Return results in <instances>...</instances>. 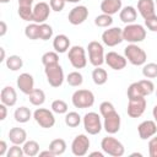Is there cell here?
<instances>
[{"mask_svg":"<svg viewBox=\"0 0 157 157\" xmlns=\"http://www.w3.org/2000/svg\"><path fill=\"white\" fill-rule=\"evenodd\" d=\"M155 4H156V5H157V0H155Z\"/></svg>","mask_w":157,"mask_h":157,"instance_id":"cell-57","label":"cell"},{"mask_svg":"<svg viewBox=\"0 0 157 157\" xmlns=\"http://www.w3.org/2000/svg\"><path fill=\"white\" fill-rule=\"evenodd\" d=\"M13 118H15V120H16L17 123L23 124V123H27V121L32 118V112H31L29 108L22 105V107L16 108V110H15V113H13Z\"/></svg>","mask_w":157,"mask_h":157,"instance_id":"cell-26","label":"cell"},{"mask_svg":"<svg viewBox=\"0 0 157 157\" xmlns=\"http://www.w3.org/2000/svg\"><path fill=\"white\" fill-rule=\"evenodd\" d=\"M137 132H139V137L141 140L151 139L153 135L157 134V123L155 120H145L139 124Z\"/></svg>","mask_w":157,"mask_h":157,"instance_id":"cell-17","label":"cell"},{"mask_svg":"<svg viewBox=\"0 0 157 157\" xmlns=\"http://www.w3.org/2000/svg\"><path fill=\"white\" fill-rule=\"evenodd\" d=\"M90 156H98V157H103V153L102 152H98V151H94V152H91Z\"/></svg>","mask_w":157,"mask_h":157,"instance_id":"cell-53","label":"cell"},{"mask_svg":"<svg viewBox=\"0 0 157 157\" xmlns=\"http://www.w3.org/2000/svg\"><path fill=\"white\" fill-rule=\"evenodd\" d=\"M88 17V9L83 5H78V6H75L74 9L70 10L69 15H67V20L71 25L74 26H77V25H81L83 23Z\"/></svg>","mask_w":157,"mask_h":157,"instance_id":"cell-15","label":"cell"},{"mask_svg":"<svg viewBox=\"0 0 157 157\" xmlns=\"http://www.w3.org/2000/svg\"><path fill=\"white\" fill-rule=\"evenodd\" d=\"M142 75L146 78H155L157 77V64L156 63H147L142 66Z\"/></svg>","mask_w":157,"mask_h":157,"instance_id":"cell-36","label":"cell"},{"mask_svg":"<svg viewBox=\"0 0 157 157\" xmlns=\"http://www.w3.org/2000/svg\"><path fill=\"white\" fill-rule=\"evenodd\" d=\"M23 155H25L23 148L20 147V145H13V146H11V147L9 148V151H7V153H6L7 157H22Z\"/></svg>","mask_w":157,"mask_h":157,"instance_id":"cell-42","label":"cell"},{"mask_svg":"<svg viewBox=\"0 0 157 157\" xmlns=\"http://www.w3.org/2000/svg\"><path fill=\"white\" fill-rule=\"evenodd\" d=\"M67 59L75 69H83L87 65L86 50L81 45H74L69 49Z\"/></svg>","mask_w":157,"mask_h":157,"instance_id":"cell-9","label":"cell"},{"mask_svg":"<svg viewBox=\"0 0 157 157\" xmlns=\"http://www.w3.org/2000/svg\"><path fill=\"white\" fill-rule=\"evenodd\" d=\"M124 56L134 66H141V65L146 64V60H147L146 52L142 48H140L137 44H134V43H130L129 45L125 47Z\"/></svg>","mask_w":157,"mask_h":157,"instance_id":"cell-2","label":"cell"},{"mask_svg":"<svg viewBox=\"0 0 157 157\" xmlns=\"http://www.w3.org/2000/svg\"><path fill=\"white\" fill-rule=\"evenodd\" d=\"M50 5L44 2V1H40L38 4L34 5L33 7V18H32V22H36V23H44L45 20H48L49 15H50Z\"/></svg>","mask_w":157,"mask_h":157,"instance_id":"cell-16","label":"cell"},{"mask_svg":"<svg viewBox=\"0 0 157 157\" xmlns=\"http://www.w3.org/2000/svg\"><path fill=\"white\" fill-rule=\"evenodd\" d=\"M34 0H18V6H32Z\"/></svg>","mask_w":157,"mask_h":157,"instance_id":"cell-49","label":"cell"},{"mask_svg":"<svg viewBox=\"0 0 157 157\" xmlns=\"http://www.w3.org/2000/svg\"><path fill=\"white\" fill-rule=\"evenodd\" d=\"M65 0H49V5H50V9L55 12H60L63 11L64 6H65Z\"/></svg>","mask_w":157,"mask_h":157,"instance_id":"cell-44","label":"cell"},{"mask_svg":"<svg viewBox=\"0 0 157 157\" xmlns=\"http://www.w3.org/2000/svg\"><path fill=\"white\" fill-rule=\"evenodd\" d=\"M81 123V117L77 112H69L65 115V124L69 128H76Z\"/></svg>","mask_w":157,"mask_h":157,"instance_id":"cell-35","label":"cell"},{"mask_svg":"<svg viewBox=\"0 0 157 157\" xmlns=\"http://www.w3.org/2000/svg\"><path fill=\"white\" fill-rule=\"evenodd\" d=\"M23 152L26 156L28 157H34L39 153V144L34 140H29V141H26L23 144Z\"/></svg>","mask_w":157,"mask_h":157,"instance_id":"cell-30","label":"cell"},{"mask_svg":"<svg viewBox=\"0 0 157 157\" xmlns=\"http://www.w3.org/2000/svg\"><path fill=\"white\" fill-rule=\"evenodd\" d=\"M145 25H146V27H147L151 32H157V15L146 18V20H145Z\"/></svg>","mask_w":157,"mask_h":157,"instance_id":"cell-45","label":"cell"},{"mask_svg":"<svg viewBox=\"0 0 157 157\" xmlns=\"http://www.w3.org/2000/svg\"><path fill=\"white\" fill-rule=\"evenodd\" d=\"M83 128L86 130V132H88L90 135H97L101 132L103 124L101 120V117L98 113L96 112H88L83 115Z\"/></svg>","mask_w":157,"mask_h":157,"instance_id":"cell-8","label":"cell"},{"mask_svg":"<svg viewBox=\"0 0 157 157\" xmlns=\"http://www.w3.org/2000/svg\"><path fill=\"white\" fill-rule=\"evenodd\" d=\"M87 52H88V60L94 67L101 66L105 63L104 49L99 42H97V40L90 42L87 45Z\"/></svg>","mask_w":157,"mask_h":157,"instance_id":"cell-7","label":"cell"},{"mask_svg":"<svg viewBox=\"0 0 157 157\" xmlns=\"http://www.w3.org/2000/svg\"><path fill=\"white\" fill-rule=\"evenodd\" d=\"M101 148L104 153L113 156V157H120L125 153V147L124 145L117 140L113 136H105L101 141Z\"/></svg>","mask_w":157,"mask_h":157,"instance_id":"cell-4","label":"cell"},{"mask_svg":"<svg viewBox=\"0 0 157 157\" xmlns=\"http://www.w3.org/2000/svg\"><path fill=\"white\" fill-rule=\"evenodd\" d=\"M152 115H153V118H155V121L157 123V104L153 107V109H152Z\"/></svg>","mask_w":157,"mask_h":157,"instance_id":"cell-51","label":"cell"},{"mask_svg":"<svg viewBox=\"0 0 157 157\" xmlns=\"http://www.w3.org/2000/svg\"><path fill=\"white\" fill-rule=\"evenodd\" d=\"M123 40V29L119 27H110L102 33V42L107 47H115Z\"/></svg>","mask_w":157,"mask_h":157,"instance_id":"cell-11","label":"cell"},{"mask_svg":"<svg viewBox=\"0 0 157 157\" xmlns=\"http://www.w3.org/2000/svg\"><path fill=\"white\" fill-rule=\"evenodd\" d=\"M114 110H115V108H114V105H113L112 102L104 101V102H102V103L99 104V113H101V115H102L103 118H104L105 115H108L109 113L114 112Z\"/></svg>","mask_w":157,"mask_h":157,"instance_id":"cell-41","label":"cell"},{"mask_svg":"<svg viewBox=\"0 0 157 157\" xmlns=\"http://www.w3.org/2000/svg\"><path fill=\"white\" fill-rule=\"evenodd\" d=\"M92 80L97 86H102L107 82L108 80V74L104 69H102L101 66H97L96 69H93L92 71Z\"/></svg>","mask_w":157,"mask_h":157,"instance_id":"cell-29","label":"cell"},{"mask_svg":"<svg viewBox=\"0 0 157 157\" xmlns=\"http://www.w3.org/2000/svg\"><path fill=\"white\" fill-rule=\"evenodd\" d=\"M9 139L13 145H22L27 141V132L22 128H11L9 131Z\"/></svg>","mask_w":157,"mask_h":157,"instance_id":"cell-24","label":"cell"},{"mask_svg":"<svg viewBox=\"0 0 157 157\" xmlns=\"http://www.w3.org/2000/svg\"><path fill=\"white\" fill-rule=\"evenodd\" d=\"M120 125H121V119H120V115H119L115 110L104 117L103 128H104V130H105L109 135L117 134V132L120 130Z\"/></svg>","mask_w":157,"mask_h":157,"instance_id":"cell-14","label":"cell"},{"mask_svg":"<svg viewBox=\"0 0 157 157\" xmlns=\"http://www.w3.org/2000/svg\"><path fill=\"white\" fill-rule=\"evenodd\" d=\"M136 17H137V11L134 6H125L119 12V18L125 25L134 23L136 21Z\"/></svg>","mask_w":157,"mask_h":157,"instance_id":"cell-25","label":"cell"},{"mask_svg":"<svg viewBox=\"0 0 157 157\" xmlns=\"http://www.w3.org/2000/svg\"><path fill=\"white\" fill-rule=\"evenodd\" d=\"M39 156H49V157H53L54 153H53L50 150H47V151H42V152H39Z\"/></svg>","mask_w":157,"mask_h":157,"instance_id":"cell-50","label":"cell"},{"mask_svg":"<svg viewBox=\"0 0 157 157\" xmlns=\"http://www.w3.org/2000/svg\"><path fill=\"white\" fill-rule=\"evenodd\" d=\"M0 99H1V103L6 104L7 107L15 105L16 102H17V93H16L15 88L11 87V86H5V87L1 90Z\"/></svg>","mask_w":157,"mask_h":157,"instance_id":"cell-21","label":"cell"},{"mask_svg":"<svg viewBox=\"0 0 157 157\" xmlns=\"http://www.w3.org/2000/svg\"><path fill=\"white\" fill-rule=\"evenodd\" d=\"M7 144L4 141V140H1L0 141V156H4V155H6L7 153Z\"/></svg>","mask_w":157,"mask_h":157,"instance_id":"cell-47","label":"cell"},{"mask_svg":"<svg viewBox=\"0 0 157 157\" xmlns=\"http://www.w3.org/2000/svg\"><path fill=\"white\" fill-rule=\"evenodd\" d=\"M67 103L63 99H55L52 102V110L56 114H65L67 113Z\"/></svg>","mask_w":157,"mask_h":157,"instance_id":"cell-39","label":"cell"},{"mask_svg":"<svg viewBox=\"0 0 157 157\" xmlns=\"http://www.w3.org/2000/svg\"><path fill=\"white\" fill-rule=\"evenodd\" d=\"M16 83H17V87L20 88V91L25 94H29L33 90H34V80H33V76L28 72H23L21 74L17 80H16Z\"/></svg>","mask_w":157,"mask_h":157,"instance_id":"cell-19","label":"cell"},{"mask_svg":"<svg viewBox=\"0 0 157 157\" xmlns=\"http://www.w3.org/2000/svg\"><path fill=\"white\" fill-rule=\"evenodd\" d=\"M148 155L150 157H157V136L153 135L148 141Z\"/></svg>","mask_w":157,"mask_h":157,"instance_id":"cell-43","label":"cell"},{"mask_svg":"<svg viewBox=\"0 0 157 157\" xmlns=\"http://www.w3.org/2000/svg\"><path fill=\"white\" fill-rule=\"evenodd\" d=\"M53 37V28L48 23H39V39L48 40Z\"/></svg>","mask_w":157,"mask_h":157,"instance_id":"cell-38","label":"cell"},{"mask_svg":"<svg viewBox=\"0 0 157 157\" xmlns=\"http://www.w3.org/2000/svg\"><path fill=\"white\" fill-rule=\"evenodd\" d=\"M155 91V85L151 80H140L137 82H132L126 91L128 99L137 98V97H146L150 96Z\"/></svg>","mask_w":157,"mask_h":157,"instance_id":"cell-1","label":"cell"},{"mask_svg":"<svg viewBox=\"0 0 157 157\" xmlns=\"http://www.w3.org/2000/svg\"><path fill=\"white\" fill-rule=\"evenodd\" d=\"M66 82L71 86V87H78L82 85L83 82V76L81 72L78 71H72L66 76Z\"/></svg>","mask_w":157,"mask_h":157,"instance_id":"cell-33","label":"cell"},{"mask_svg":"<svg viewBox=\"0 0 157 157\" xmlns=\"http://www.w3.org/2000/svg\"><path fill=\"white\" fill-rule=\"evenodd\" d=\"M155 1L153 0H139L137 1V10L140 12V15L144 17V20L155 16Z\"/></svg>","mask_w":157,"mask_h":157,"instance_id":"cell-20","label":"cell"},{"mask_svg":"<svg viewBox=\"0 0 157 157\" xmlns=\"http://www.w3.org/2000/svg\"><path fill=\"white\" fill-rule=\"evenodd\" d=\"M66 2H72V4H76V2H78L80 0H65Z\"/></svg>","mask_w":157,"mask_h":157,"instance_id":"cell-54","label":"cell"},{"mask_svg":"<svg viewBox=\"0 0 157 157\" xmlns=\"http://www.w3.org/2000/svg\"><path fill=\"white\" fill-rule=\"evenodd\" d=\"M5 64H6L7 69H10L11 71H17L23 66V60L18 55H10L5 60Z\"/></svg>","mask_w":157,"mask_h":157,"instance_id":"cell-31","label":"cell"},{"mask_svg":"<svg viewBox=\"0 0 157 157\" xmlns=\"http://www.w3.org/2000/svg\"><path fill=\"white\" fill-rule=\"evenodd\" d=\"M58 63H59V55L56 52H47L42 55V64L44 66L58 64Z\"/></svg>","mask_w":157,"mask_h":157,"instance_id":"cell-37","label":"cell"},{"mask_svg":"<svg viewBox=\"0 0 157 157\" xmlns=\"http://www.w3.org/2000/svg\"><path fill=\"white\" fill-rule=\"evenodd\" d=\"M66 142L64 139H54L49 144V150L54 153V156H60L66 151Z\"/></svg>","mask_w":157,"mask_h":157,"instance_id":"cell-28","label":"cell"},{"mask_svg":"<svg viewBox=\"0 0 157 157\" xmlns=\"http://www.w3.org/2000/svg\"><path fill=\"white\" fill-rule=\"evenodd\" d=\"M71 102L75 108L86 109L93 105L94 103V94L90 90H77L72 93Z\"/></svg>","mask_w":157,"mask_h":157,"instance_id":"cell-5","label":"cell"},{"mask_svg":"<svg viewBox=\"0 0 157 157\" xmlns=\"http://www.w3.org/2000/svg\"><path fill=\"white\" fill-rule=\"evenodd\" d=\"M90 145H91V142H90L88 136L85 134H80L71 142V152H72V155H75L77 157H82L88 152Z\"/></svg>","mask_w":157,"mask_h":157,"instance_id":"cell-12","label":"cell"},{"mask_svg":"<svg viewBox=\"0 0 157 157\" xmlns=\"http://www.w3.org/2000/svg\"><path fill=\"white\" fill-rule=\"evenodd\" d=\"M53 48L56 53H65L70 49V39L65 34H58L53 39Z\"/></svg>","mask_w":157,"mask_h":157,"instance_id":"cell-23","label":"cell"},{"mask_svg":"<svg viewBox=\"0 0 157 157\" xmlns=\"http://www.w3.org/2000/svg\"><path fill=\"white\" fill-rule=\"evenodd\" d=\"M121 0H102L101 2V11L103 13L113 16L114 13L120 12L121 10Z\"/></svg>","mask_w":157,"mask_h":157,"instance_id":"cell-22","label":"cell"},{"mask_svg":"<svg viewBox=\"0 0 157 157\" xmlns=\"http://www.w3.org/2000/svg\"><path fill=\"white\" fill-rule=\"evenodd\" d=\"M131 156H139V157H141L142 155L141 153H137V152H134V153H131Z\"/></svg>","mask_w":157,"mask_h":157,"instance_id":"cell-55","label":"cell"},{"mask_svg":"<svg viewBox=\"0 0 157 157\" xmlns=\"http://www.w3.org/2000/svg\"><path fill=\"white\" fill-rule=\"evenodd\" d=\"M9 1H11V0H0V2H2V4H6V2H9Z\"/></svg>","mask_w":157,"mask_h":157,"instance_id":"cell-56","label":"cell"},{"mask_svg":"<svg viewBox=\"0 0 157 157\" xmlns=\"http://www.w3.org/2000/svg\"><path fill=\"white\" fill-rule=\"evenodd\" d=\"M25 36L32 40L39 39V23L33 22V23L27 25L25 28Z\"/></svg>","mask_w":157,"mask_h":157,"instance_id":"cell-32","label":"cell"},{"mask_svg":"<svg viewBox=\"0 0 157 157\" xmlns=\"http://www.w3.org/2000/svg\"><path fill=\"white\" fill-rule=\"evenodd\" d=\"M18 16L23 21H32L33 18V9L32 6H18Z\"/></svg>","mask_w":157,"mask_h":157,"instance_id":"cell-40","label":"cell"},{"mask_svg":"<svg viewBox=\"0 0 157 157\" xmlns=\"http://www.w3.org/2000/svg\"><path fill=\"white\" fill-rule=\"evenodd\" d=\"M112 23H113V17L110 15H107L103 12L94 18V25L101 28H107V27L112 26Z\"/></svg>","mask_w":157,"mask_h":157,"instance_id":"cell-34","label":"cell"},{"mask_svg":"<svg viewBox=\"0 0 157 157\" xmlns=\"http://www.w3.org/2000/svg\"><path fill=\"white\" fill-rule=\"evenodd\" d=\"M123 38L129 43H140L146 38V29L142 25L129 23L123 28Z\"/></svg>","mask_w":157,"mask_h":157,"instance_id":"cell-3","label":"cell"},{"mask_svg":"<svg viewBox=\"0 0 157 157\" xmlns=\"http://www.w3.org/2000/svg\"><path fill=\"white\" fill-rule=\"evenodd\" d=\"M105 64L113 70H123L126 66L128 60L125 56L115 52H108L105 54Z\"/></svg>","mask_w":157,"mask_h":157,"instance_id":"cell-18","label":"cell"},{"mask_svg":"<svg viewBox=\"0 0 157 157\" xmlns=\"http://www.w3.org/2000/svg\"><path fill=\"white\" fill-rule=\"evenodd\" d=\"M7 32V25L5 21H0V37H4Z\"/></svg>","mask_w":157,"mask_h":157,"instance_id":"cell-48","label":"cell"},{"mask_svg":"<svg viewBox=\"0 0 157 157\" xmlns=\"http://www.w3.org/2000/svg\"><path fill=\"white\" fill-rule=\"evenodd\" d=\"M28 99L31 102V104L36 105V107H39L42 105L44 102H45V93L43 90H39V88H34L29 94H28Z\"/></svg>","mask_w":157,"mask_h":157,"instance_id":"cell-27","label":"cell"},{"mask_svg":"<svg viewBox=\"0 0 157 157\" xmlns=\"http://www.w3.org/2000/svg\"><path fill=\"white\" fill-rule=\"evenodd\" d=\"M6 115H7V105L1 103L0 104V120H5Z\"/></svg>","mask_w":157,"mask_h":157,"instance_id":"cell-46","label":"cell"},{"mask_svg":"<svg viewBox=\"0 0 157 157\" xmlns=\"http://www.w3.org/2000/svg\"><path fill=\"white\" fill-rule=\"evenodd\" d=\"M44 74L47 77L48 83L52 87H60L65 80L64 77V70L60 66V64H53V65H48L44 66Z\"/></svg>","mask_w":157,"mask_h":157,"instance_id":"cell-6","label":"cell"},{"mask_svg":"<svg viewBox=\"0 0 157 157\" xmlns=\"http://www.w3.org/2000/svg\"><path fill=\"white\" fill-rule=\"evenodd\" d=\"M0 53H1V58H0V61H4V60H6V59H5V49H4V48H0Z\"/></svg>","mask_w":157,"mask_h":157,"instance_id":"cell-52","label":"cell"},{"mask_svg":"<svg viewBox=\"0 0 157 157\" xmlns=\"http://www.w3.org/2000/svg\"><path fill=\"white\" fill-rule=\"evenodd\" d=\"M146 105H147V102H146L145 97H137V98L129 99L128 108H126L128 115L130 118H139V117H141L144 114L145 109H146Z\"/></svg>","mask_w":157,"mask_h":157,"instance_id":"cell-13","label":"cell"},{"mask_svg":"<svg viewBox=\"0 0 157 157\" xmlns=\"http://www.w3.org/2000/svg\"><path fill=\"white\" fill-rule=\"evenodd\" d=\"M33 119L40 128L44 129H50L55 124V117L53 114V110H49L47 108H37L33 113Z\"/></svg>","mask_w":157,"mask_h":157,"instance_id":"cell-10","label":"cell"},{"mask_svg":"<svg viewBox=\"0 0 157 157\" xmlns=\"http://www.w3.org/2000/svg\"><path fill=\"white\" fill-rule=\"evenodd\" d=\"M156 96H157V88H156Z\"/></svg>","mask_w":157,"mask_h":157,"instance_id":"cell-58","label":"cell"}]
</instances>
